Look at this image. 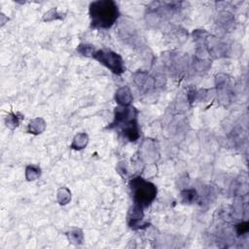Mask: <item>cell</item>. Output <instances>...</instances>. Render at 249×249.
<instances>
[{"mask_svg": "<svg viewBox=\"0 0 249 249\" xmlns=\"http://www.w3.org/2000/svg\"><path fill=\"white\" fill-rule=\"evenodd\" d=\"M89 14L94 27L108 28L116 21L119 12L113 1H96L90 4Z\"/></svg>", "mask_w": 249, "mask_h": 249, "instance_id": "obj_1", "label": "cell"}, {"mask_svg": "<svg viewBox=\"0 0 249 249\" xmlns=\"http://www.w3.org/2000/svg\"><path fill=\"white\" fill-rule=\"evenodd\" d=\"M131 189L134 201L141 207L147 206L156 196L155 186L142 178H136L131 182Z\"/></svg>", "mask_w": 249, "mask_h": 249, "instance_id": "obj_2", "label": "cell"}, {"mask_svg": "<svg viewBox=\"0 0 249 249\" xmlns=\"http://www.w3.org/2000/svg\"><path fill=\"white\" fill-rule=\"evenodd\" d=\"M100 62L105 64L107 67H109L113 72L115 73H121L123 72V62L119 55H117L114 53L111 52H98L95 56Z\"/></svg>", "mask_w": 249, "mask_h": 249, "instance_id": "obj_3", "label": "cell"}]
</instances>
